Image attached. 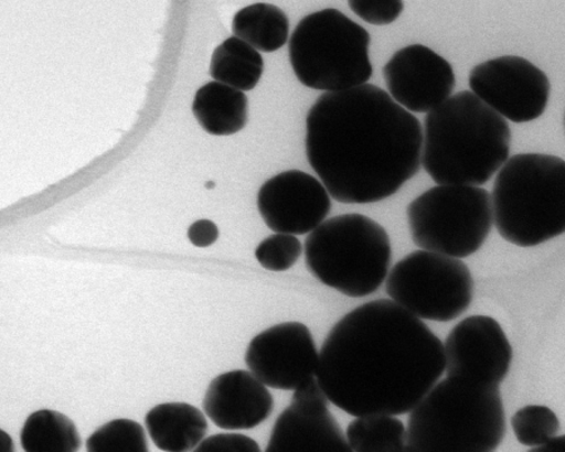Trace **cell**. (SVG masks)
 Instances as JSON below:
<instances>
[{"instance_id":"1","label":"cell","mask_w":565,"mask_h":452,"mask_svg":"<svg viewBox=\"0 0 565 452\" xmlns=\"http://www.w3.org/2000/svg\"><path fill=\"white\" fill-rule=\"evenodd\" d=\"M445 373L439 337L394 301L362 304L334 325L316 379L340 410L361 416L412 412Z\"/></svg>"},{"instance_id":"2","label":"cell","mask_w":565,"mask_h":452,"mask_svg":"<svg viewBox=\"0 0 565 452\" xmlns=\"http://www.w3.org/2000/svg\"><path fill=\"white\" fill-rule=\"evenodd\" d=\"M423 143L417 117L375 85L326 93L307 115L309 164L343 204L395 195L420 170Z\"/></svg>"},{"instance_id":"3","label":"cell","mask_w":565,"mask_h":452,"mask_svg":"<svg viewBox=\"0 0 565 452\" xmlns=\"http://www.w3.org/2000/svg\"><path fill=\"white\" fill-rule=\"evenodd\" d=\"M423 132V166L439 185L487 184L512 148L508 121L470 90L428 112Z\"/></svg>"},{"instance_id":"4","label":"cell","mask_w":565,"mask_h":452,"mask_svg":"<svg viewBox=\"0 0 565 452\" xmlns=\"http://www.w3.org/2000/svg\"><path fill=\"white\" fill-rule=\"evenodd\" d=\"M507 433L500 386L446 377L409 413V452H495Z\"/></svg>"},{"instance_id":"5","label":"cell","mask_w":565,"mask_h":452,"mask_svg":"<svg viewBox=\"0 0 565 452\" xmlns=\"http://www.w3.org/2000/svg\"><path fill=\"white\" fill-rule=\"evenodd\" d=\"M493 219L501 238L531 248L565 233V161L544 153H519L499 170Z\"/></svg>"},{"instance_id":"6","label":"cell","mask_w":565,"mask_h":452,"mask_svg":"<svg viewBox=\"0 0 565 452\" xmlns=\"http://www.w3.org/2000/svg\"><path fill=\"white\" fill-rule=\"evenodd\" d=\"M306 265L322 284L351 298L379 291L388 275L392 247L384 226L362 214L323 222L305 244Z\"/></svg>"},{"instance_id":"7","label":"cell","mask_w":565,"mask_h":452,"mask_svg":"<svg viewBox=\"0 0 565 452\" xmlns=\"http://www.w3.org/2000/svg\"><path fill=\"white\" fill-rule=\"evenodd\" d=\"M370 43L366 29L328 8L298 23L289 40V61L303 86L340 93L371 79Z\"/></svg>"},{"instance_id":"8","label":"cell","mask_w":565,"mask_h":452,"mask_svg":"<svg viewBox=\"0 0 565 452\" xmlns=\"http://www.w3.org/2000/svg\"><path fill=\"white\" fill-rule=\"evenodd\" d=\"M415 246L437 255L463 259L484 246L493 228V206L486 189L439 185L407 206Z\"/></svg>"},{"instance_id":"9","label":"cell","mask_w":565,"mask_h":452,"mask_svg":"<svg viewBox=\"0 0 565 452\" xmlns=\"http://www.w3.org/2000/svg\"><path fill=\"white\" fill-rule=\"evenodd\" d=\"M386 291L417 319L448 323L468 311L473 279L461 259L417 250L392 268Z\"/></svg>"},{"instance_id":"10","label":"cell","mask_w":565,"mask_h":452,"mask_svg":"<svg viewBox=\"0 0 565 452\" xmlns=\"http://www.w3.org/2000/svg\"><path fill=\"white\" fill-rule=\"evenodd\" d=\"M469 85L482 103L515 123L540 119L551 96L550 78L531 61L518 56L480 63L471 69Z\"/></svg>"},{"instance_id":"11","label":"cell","mask_w":565,"mask_h":452,"mask_svg":"<svg viewBox=\"0 0 565 452\" xmlns=\"http://www.w3.org/2000/svg\"><path fill=\"white\" fill-rule=\"evenodd\" d=\"M319 354L306 324L286 322L255 336L245 352L249 373L264 386L296 391L316 378Z\"/></svg>"},{"instance_id":"12","label":"cell","mask_w":565,"mask_h":452,"mask_svg":"<svg viewBox=\"0 0 565 452\" xmlns=\"http://www.w3.org/2000/svg\"><path fill=\"white\" fill-rule=\"evenodd\" d=\"M316 378L300 386L279 415L266 452H353Z\"/></svg>"},{"instance_id":"13","label":"cell","mask_w":565,"mask_h":452,"mask_svg":"<svg viewBox=\"0 0 565 452\" xmlns=\"http://www.w3.org/2000/svg\"><path fill=\"white\" fill-rule=\"evenodd\" d=\"M444 356L448 377L500 386L512 366L513 347L498 321L488 315H471L451 330Z\"/></svg>"},{"instance_id":"14","label":"cell","mask_w":565,"mask_h":452,"mask_svg":"<svg viewBox=\"0 0 565 452\" xmlns=\"http://www.w3.org/2000/svg\"><path fill=\"white\" fill-rule=\"evenodd\" d=\"M260 216L271 232L288 235L312 233L332 209L321 181L300 170L269 179L258 193Z\"/></svg>"},{"instance_id":"15","label":"cell","mask_w":565,"mask_h":452,"mask_svg":"<svg viewBox=\"0 0 565 452\" xmlns=\"http://www.w3.org/2000/svg\"><path fill=\"white\" fill-rule=\"evenodd\" d=\"M382 75L392 99L412 114L433 111L457 86L450 63L423 44L397 51Z\"/></svg>"},{"instance_id":"16","label":"cell","mask_w":565,"mask_h":452,"mask_svg":"<svg viewBox=\"0 0 565 452\" xmlns=\"http://www.w3.org/2000/svg\"><path fill=\"white\" fill-rule=\"evenodd\" d=\"M203 409L218 429L250 430L269 419L275 399L249 370L234 369L209 385Z\"/></svg>"},{"instance_id":"17","label":"cell","mask_w":565,"mask_h":452,"mask_svg":"<svg viewBox=\"0 0 565 452\" xmlns=\"http://www.w3.org/2000/svg\"><path fill=\"white\" fill-rule=\"evenodd\" d=\"M145 423L154 446L166 452L194 451L209 429L205 415L185 402L154 406L146 413Z\"/></svg>"},{"instance_id":"18","label":"cell","mask_w":565,"mask_h":452,"mask_svg":"<svg viewBox=\"0 0 565 452\" xmlns=\"http://www.w3.org/2000/svg\"><path fill=\"white\" fill-rule=\"evenodd\" d=\"M193 114L207 133L232 136L247 126L248 97L230 86L209 83L198 89Z\"/></svg>"},{"instance_id":"19","label":"cell","mask_w":565,"mask_h":452,"mask_svg":"<svg viewBox=\"0 0 565 452\" xmlns=\"http://www.w3.org/2000/svg\"><path fill=\"white\" fill-rule=\"evenodd\" d=\"M232 29L236 39L258 52H276L289 37L287 14L280 8L268 3L241 9L233 18Z\"/></svg>"},{"instance_id":"20","label":"cell","mask_w":565,"mask_h":452,"mask_svg":"<svg viewBox=\"0 0 565 452\" xmlns=\"http://www.w3.org/2000/svg\"><path fill=\"white\" fill-rule=\"evenodd\" d=\"M263 72L262 54L239 39H227L213 53L211 76L216 83L242 93L254 89Z\"/></svg>"},{"instance_id":"21","label":"cell","mask_w":565,"mask_h":452,"mask_svg":"<svg viewBox=\"0 0 565 452\" xmlns=\"http://www.w3.org/2000/svg\"><path fill=\"white\" fill-rule=\"evenodd\" d=\"M21 444L25 452H78L82 439L68 416L54 410H40L25 420Z\"/></svg>"},{"instance_id":"22","label":"cell","mask_w":565,"mask_h":452,"mask_svg":"<svg viewBox=\"0 0 565 452\" xmlns=\"http://www.w3.org/2000/svg\"><path fill=\"white\" fill-rule=\"evenodd\" d=\"M353 452H396L406 445V429L394 416H361L349 424Z\"/></svg>"},{"instance_id":"23","label":"cell","mask_w":565,"mask_h":452,"mask_svg":"<svg viewBox=\"0 0 565 452\" xmlns=\"http://www.w3.org/2000/svg\"><path fill=\"white\" fill-rule=\"evenodd\" d=\"M87 452H150L139 422L117 419L98 428L86 442Z\"/></svg>"},{"instance_id":"24","label":"cell","mask_w":565,"mask_h":452,"mask_svg":"<svg viewBox=\"0 0 565 452\" xmlns=\"http://www.w3.org/2000/svg\"><path fill=\"white\" fill-rule=\"evenodd\" d=\"M515 438L524 446L536 448L546 444L561 430V423L550 407L530 405L515 412L512 419Z\"/></svg>"},{"instance_id":"25","label":"cell","mask_w":565,"mask_h":452,"mask_svg":"<svg viewBox=\"0 0 565 452\" xmlns=\"http://www.w3.org/2000/svg\"><path fill=\"white\" fill-rule=\"evenodd\" d=\"M302 251V243L295 235L275 234L259 244L255 258L264 269L286 271L297 263Z\"/></svg>"},{"instance_id":"26","label":"cell","mask_w":565,"mask_h":452,"mask_svg":"<svg viewBox=\"0 0 565 452\" xmlns=\"http://www.w3.org/2000/svg\"><path fill=\"white\" fill-rule=\"evenodd\" d=\"M349 6L364 22L387 25L404 12L405 3L399 0H350Z\"/></svg>"},{"instance_id":"27","label":"cell","mask_w":565,"mask_h":452,"mask_svg":"<svg viewBox=\"0 0 565 452\" xmlns=\"http://www.w3.org/2000/svg\"><path fill=\"white\" fill-rule=\"evenodd\" d=\"M193 452H262L258 442L242 433H216L200 442Z\"/></svg>"},{"instance_id":"28","label":"cell","mask_w":565,"mask_h":452,"mask_svg":"<svg viewBox=\"0 0 565 452\" xmlns=\"http://www.w3.org/2000/svg\"><path fill=\"white\" fill-rule=\"evenodd\" d=\"M188 238L196 248H209L216 243L218 229L214 222L202 219L190 225Z\"/></svg>"},{"instance_id":"29","label":"cell","mask_w":565,"mask_h":452,"mask_svg":"<svg viewBox=\"0 0 565 452\" xmlns=\"http://www.w3.org/2000/svg\"><path fill=\"white\" fill-rule=\"evenodd\" d=\"M527 452H565V437H555L546 444L533 448Z\"/></svg>"},{"instance_id":"30","label":"cell","mask_w":565,"mask_h":452,"mask_svg":"<svg viewBox=\"0 0 565 452\" xmlns=\"http://www.w3.org/2000/svg\"><path fill=\"white\" fill-rule=\"evenodd\" d=\"M0 452H15L13 439L2 429H0Z\"/></svg>"},{"instance_id":"31","label":"cell","mask_w":565,"mask_h":452,"mask_svg":"<svg viewBox=\"0 0 565 452\" xmlns=\"http://www.w3.org/2000/svg\"><path fill=\"white\" fill-rule=\"evenodd\" d=\"M396 452H409V450L407 449V446L405 445L404 448H401L398 451Z\"/></svg>"}]
</instances>
